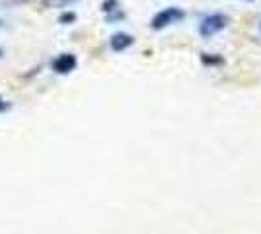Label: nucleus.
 I'll use <instances>...</instances> for the list:
<instances>
[{"instance_id":"0eeeda50","label":"nucleus","mask_w":261,"mask_h":234,"mask_svg":"<svg viewBox=\"0 0 261 234\" xmlns=\"http://www.w3.org/2000/svg\"><path fill=\"white\" fill-rule=\"evenodd\" d=\"M2 4H6V6H14V4H22L23 0H0Z\"/></svg>"},{"instance_id":"6e6552de","label":"nucleus","mask_w":261,"mask_h":234,"mask_svg":"<svg viewBox=\"0 0 261 234\" xmlns=\"http://www.w3.org/2000/svg\"><path fill=\"white\" fill-rule=\"evenodd\" d=\"M74 20V16L72 14H68V16H61V22H72Z\"/></svg>"},{"instance_id":"f03ea898","label":"nucleus","mask_w":261,"mask_h":234,"mask_svg":"<svg viewBox=\"0 0 261 234\" xmlns=\"http://www.w3.org/2000/svg\"><path fill=\"white\" fill-rule=\"evenodd\" d=\"M185 18V12L181 8H175V6H168V8H164L160 10L156 16L152 18V30H164V28H168V25H172V23H177L181 22Z\"/></svg>"},{"instance_id":"7ed1b4c3","label":"nucleus","mask_w":261,"mask_h":234,"mask_svg":"<svg viewBox=\"0 0 261 234\" xmlns=\"http://www.w3.org/2000/svg\"><path fill=\"white\" fill-rule=\"evenodd\" d=\"M78 65V59L72 53H63V55L55 57L51 68H53L57 74H70Z\"/></svg>"},{"instance_id":"9d476101","label":"nucleus","mask_w":261,"mask_h":234,"mask_svg":"<svg viewBox=\"0 0 261 234\" xmlns=\"http://www.w3.org/2000/svg\"><path fill=\"white\" fill-rule=\"evenodd\" d=\"M2 53H4V51H2V49H0V57H2Z\"/></svg>"},{"instance_id":"423d86ee","label":"nucleus","mask_w":261,"mask_h":234,"mask_svg":"<svg viewBox=\"0 0 261 234\" xmlns=\"http://www.w3.org/2000/svg\"><path fill=\"white\" fill-rule=\"evenodd\" d=\"M10 110V101H6L4 98H0V113H6Z\"/></svg>"},{"instance_id":"9b49d317","label":"nucleus","mask_w":261,"mask_h":234,"mask_svg":"<svg viewBox=\"0 0 261 234\" xmlns=\"http://www.w3.org/2000/svg\"><path fill=\"white\" fill-rule=\"evenodd\" d=\"M0 28H2V22H0Z\"/></svg>"},{"instance_id":"39448f33","label":"nucleus","mask_w":261,"mask_h":234,"mask_svg":"<svg viewBox=\"0 0 261 234\" xmlns=\"http://www.w3.org/2000/svg\"><path fill=\"white\" fill-rule=\"evenodd\" d=\"M103 14H106L108 22H117V20H123V18H125V14L121 10L117 0H106V2H103Z\"/></svg>"},{"instance_id":"20e7f679","label":"nucleus","mask_w":261,"mask_h":234,"mask_svg":"<svg viewBox=\"0 0 261 234\" xmlns=\"http://www.w3.org/2000/svg\"><path fill=\"white\" fill-rule=\"evenodd\" d=\"M133 43H135V37H133V35H129V34H123V32L115 34L111 39H109V47H111L115 53H121V51L129 49Z\"/></svg>"},{"instance_id":"1a4fd4ad","label":"nucleus","mask_w":261,"mask_h":234,"mask_svg":"<svg viewBox=\"0 0 261 234\" xmlns=\"http://www.w3.org/2000/svg\"><path fill=\"white\" fill-rule=\"evenodd\" d=\"M55 2H59V4H70V2H74V0H55Z\"/></svg>"},{"instance_id":"f257e3e1","label":"nucleus","mask_w":261,"mask_h":234,"mask_svg":"<svg viewBox=\"0 0 261 234\" xmlns=\"http://www.w3.org/2000/svg\"><path fill=\"white\" fill-rule=\"evenodd\" d=\"M226 25H228V18L224 14H211V16L201 20V23H199V34L203 35L205 39H208L213 35L220 34Z\"/></svg>"}]
</instances>
